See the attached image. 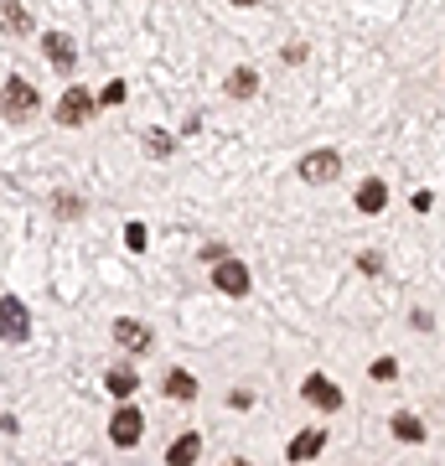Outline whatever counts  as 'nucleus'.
<instances>
[{"label":"nucleus","mask_w":445,"mask_h":466,"mask_svg":"<svg viewBox=\"0 0 445 466\" xmlns=\"http://www.w3.org/2000/svg\"><path fill=\"white\" fill-rule=\"evenodd\" d=\"M296 177H300L306 187H327V182H337V177H342V150H311V156H300Z\"/></svg>","instance_id":"f257e3e1"},{"label":"nucleus","mask_w":445,"mask_h":466,"mask_svg":"<svg viewBox=\"0 0 445 466\" xmlns=\"http://www.w3.org/2000/svg\"><path fill=\"white\" fill-rule=\"evenodd\" d=\"M94 109H99V99H94L88 88H63V99H57V125H63V130H83V125L94 119Z\"/></svg>","instance_id":"f03ea898"},{"label":"nucleus","mask_w":445,"mask_h":466,"mask_svg":"<svg viewBox=\"0 0 445 466\" xmlns=\"http://www.w3.org/2000/svg\"><path fill=\"white\" fill-rule=\"evenodd\" d=\"M36 88L26 84V78H21V73H11V78H5V125H21V119H32L36 115Z\"/></svg>","instance_id":"7ed1b4c3"},{"label":"nucleus","mask_w":445,"mask_h":466,"mask_svg":"<svg viewBox=\"0 0 445 466\" xmlns=\"http://www.w3.org/2000/svg\"><path fill=\"white\" fill-rule=\"evenodd\" d=\"M140 435H146V415L135 404H119L115 415H109V441L119 451H130V446H140Z\"/></svg>","instance_id":"20e7f679"},{"label":"nucleus","mask_w":445,"mask_h":466,"mask_svg":"<svg viewBox=\"0 0 445 466\" xmlns=\"http://www.w3.org/2000/svg\"><path fill=\"white\" fill-rule=\"evenodd\" d=\"M300 400L311 404V410H321V415H337V410H342V389H337L327 373H311V379L300 383Z\"/></svg>","instance_id":"39448f33"},{"label":"nucleus","mask_w":445,"mask_h":466,"mask_svg":"<svg viewBox=\"0 0 445 466\" xmlns=\"http://www.w3.org/2000/svg\"><path fill=\"white\" fill-rule=\"evenodd\" d=\"M213 285L223 290V296L244 300L254 280H248V265H244V259H233V254H228V259H217V265H213Z\"/></svg>","instance_id":"423d86ee"},{"label":"nucleus","mask_w":445,"mask_h":466,"mask_svg":"<svg viewBox=\"0 0 445 466\" xmlns=\"http://www.w3.org/2000/svg\"><path fill=\"white\" fill-rule=\"evenodd\" d=\"M0 327H5V342H11V348H16V342H26V332H32V317H26L21 296H0Z\"/></svg>","instance_id":"0eeeda50"},{"label":"nucleus","mask_w":445,"mask_h":466,"mask_svg":"<svg viewBox=\"0 0 445 466\" xmlns=\"http://www.w3.org/2000/svg\"><path fill=\"white\" fill-rule=\"evenodd\" d=\"M115 342H119L125 352H150V342H156V337H150V327H146V321L119 317V321H115Z\"/></svg>","instance_id":"6e6552de"},{"label":"nucleus","mask_w":445,"mask_h":466,"mask_svg":"<svg viewBox=\"0 0 445 466\" xmlns=\"http://www.w3.org/2000/svg\"><path fill=\"white\" fill-rule=\"evenodd\" d=\"M327 451V431H300L290 446H285V461H316Z\"/></svg>","instance_id":"1a4fd4ad"},{"label":"nucleus","mask_w":445,"mask_h":466,"mask_svg":"<svg viewBox=\"0 0 445 466\" xmlns=\"http://www.w3.org/2000/svg\"><path fill=\"white\" fill-rule=\"evenodd\" d=\"M161 389H166V400H177V404H192V400H197V394H202V383L192 379L187 368H171V373H166V383H161Z\"/></svg>","instance_id":"9d476101"},{"label":"nucleus","mask_w":445,"mask_h":466,"mask_svg":"<svg viewBox=\"0 0 445 466\" xmlns=\"http://www.w3.org/2000/svg\"><path fill=\"white\" fill-rule=\"evenodd\" d=\"M42 52H47V63L57 67V73H73V63H78V52H73V42H67L63 32H47V36H42Z\"/></svg>","instance_id":"9b49d317"},{"label":"nucleus","mask_w":445,"mask_h":466,"mask_svg":"<svg viewBox=\"0 0 445 466\" xmlns=\"http://www.w3.org/2000/svg\"><path fill=\"white\" fill-rule=\"evenodd\" d=\"M383 208H389V182H383V177H368V182L358 187V213L373 218V213H383Z\"/></svg>","instance_id":"f8f14e48"},{"label":"nucleus","mask_w":445,"mask_h":466,"mask_svg":"<svg viewBox=\"0 0 445 466\" xmlns=\"http://www.w3.org/2000/svg\"><path fill=\"white\" fill-rule=\"evenodd\" d=\"M104 389H109L115 400H130L135 389H140V373H135L130 363H115V368H109V373H104Z\"/></svg>","instance_id":"ddd939ff"},{"label":"nucleus","mask_w":445,"mask_h":466,"mask_svg":"<svg viewBox=\"0 0 445 466\" xmlns=\"http://www.w3.org/2000/svg\"><path fill=\"white\" fill-rule=\"evenodd\" d=\"M197 456H202V435L197 431L177 435V441H171V451H166V461H171V466H187V461H197Z\"/></svg>","instance_id":"4468645a"},{"label":"nucleus","mask_w":445,"mask_h":466,"mask_svg":"<svg viewBox=\"0 0 445 466\" xmlns=\"http://www.w3.org/2000/svg\"><path fill=\"white\" fill-rule=\"evenodd\" d=\"M389 431H394V441H404V446H420V441H425V425H420V415H410V410H399V415L389 420Z\"/></svg>","instance_id":"2eb2a0df"},{"label":"nucleus","mask_w":445,"mask_h":466,"mask_svg":"<svg viewBox=\"0 0 445 466\" xmlns=\"http://www.w3.org/2000/svg\"><path fill=\"white\" fill-rule=\"evenodd\" d=\"M223 88H228V99H254V94H259V73H254V67H233Z\"/></svg>","instance_id":"dca6fc26"},{"label":"nucleus","mask_w":445,"mask_h":466,"mask_svg":"<svg viewBox=\"0 0 445 466\" xmlns=\"http://www.w3.org/2000/svg\"><path fill=\"white\" fill-rule=\"evenodd\" d=\"M0 16H5V32L11 36H32V16L21 11V0H0Z\"/></svg>","instance_id":"f3484780"},{"label":"nucleus","mask_w":445,"mask_h":466,"mask_svg":"<svg viewBox=\"0 0 445 466\" xmlns=\"http://www.w3.org/2000/svg\"><path fill=\"white\" fill-rule=\"evenodd\" d=\"M140 146H146V156H150V161H166V156L177 150V140H171L166 130H146V135H140Z\"/></svg>","instance_id":"a211bd4d"},{"label":"nucleus","mask_w":445,"mask_h":466,"mask_svg":"<svg viewBox=\"0 0 445 466\" xmlns=\"http://www.w3.org/2000/svg\"><path fill=\"white\" fill-rule=\"evenodd\" d=\"M368 379H373V383H394L399 379V363H394V358H379V363L368 368Z\"/></svg>","instance_id":"6ab92c4d"},{"label":"nucleus","mask_w":445,"mask_h":466,"mask_svg":"<svg viewBox=\"0 0 445 466\" xmlns=\"http://www.w3.org/2000/svg\"><path fill=\"white\" fill-rule=\"evenodd\" d=\"M125 244H130V249H146V223H130V228H125Z\"/></svg>","instance_id":"aec40b11"},{"label":"nucleus","mask_w":445,"mask_h":466,"mask_svg":"<svg viewBox=\"0 0 445 466\" xmlns=\"http://www.w3.org/2000/svg\"><path fill=\"white\" fill-rule=\"evenodd\" d=\"M125 94H130V88H125V84H109V88H104V94H99V104H125Z\"/></svg>","instance_id":"412c9836"},{"label":"nucleus","mask_w":445,"mask_h":466,"mask_svg":"<svg viewBox=\"0 0 445 466\" xmlns=\"http://www.w3.org/2000/svg\"><path fill=\"white\" fill-rule=\"evenodd\" d=\"M228 5H238V11H254V5H264V0H228Z\"/></svg>","instance_id":"4be33fe9"}]
</instances>
